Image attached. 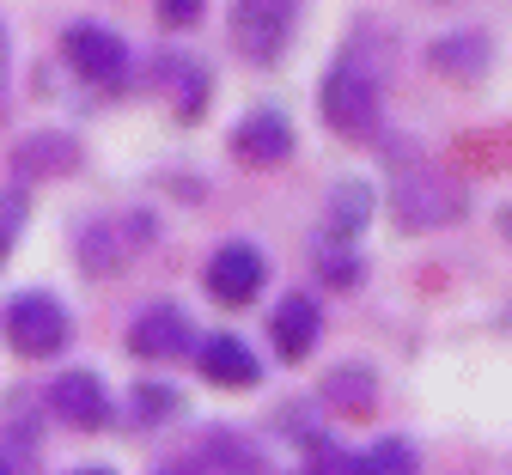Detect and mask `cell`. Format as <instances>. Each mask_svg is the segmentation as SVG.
<instances>
[{"label": "cell", "instance_id": "obj_1", "mask_svg": "<svg viewBox=\"0 0 512 475\" xmlns=\"http://www.w3.org/2000/svg\"><path fill=\"white\" fill-rule=\"evenodd\" d=\"M317 110H324V122L342 134V141H378L384 134V80H378V67L342 55L324 86H317Z\"/></svg>", "mask_w": 512, "mask_h": 475}, {"label": "cell", "instance_id": "obj_2", "mask_svg": "<svg viewBox=\"0 0 512 475\" xmlns=\"http://www.w3.org/2000/svg\"><path fill=\"white\" fill-rule=\"evenodd\" d=\"M470 214V189L439 171V165H415L391 183V220L397 232H439V226H458Z\"/></svg>", "mask_w": 512, "mask_h": 475}, {"label": "cell", "instance_id": "obj_3", "mask_svg": "<svg viewBox=\"0 0 512 475\" xmlns=\"http://www.w3.org/2000/svg\"><path fill=\"white\" fill-rule=\"evenodd\" d=\"M0 329H7V348L25 354V360H49L68 348V335H74V317L68 305H61L55 293L31 287V293H13L7 311H0Z\"/></svg>", "mask_w": 512, "mask_h": 475}, {"label": "cell", "instance_id": "obj_4", "mask_svg": "<svg viewBox=\"0 0 512 475\" xmlns=\"http://www.w3.org/2000/svg\"><path fill=\"white\" fill-rule=\"evenodd\" d=\"M293 25H299V0H238L232 7V49L250 67H269L287 55Z\"/></svg>", "mask_w": 512, "mask_h": 475}, {"label": "cell", "instance_id": "obj_5", "mask_svg": "<svg viewBox=\"0 0 512 475\" xmlns=\"http://www.w3.org/2000/svg\"><path fill=\"white\" fill-rule=\"evenodd\" d=\"M147 244H153V214H116V220H92L74 238V256H80V268L92 281H104L128 256H141Z\"/></svg>", "mask_w": 512, "mask_h": 475}, {"label": "cell", "instance_id": "obj_6", "mask_svg": "<svg viewBox=\"0 0 512 475\" xmlns=\"http://www.w3.org/2000/svg\"><path fill=\"white\" fill-rule=\"evenodd\" d=\"M61 49H68V61L80 67L92 86H116V80L128 74V43H122L110 25H98V19L68 25V31H61Z\"/></svg>", "mask_w": 512, "mask_h": 475}, {"label": "cell", "instance_id": "obj_7", "mask_svg": "<svg viewBox=\"0 0 512 475\" xmlns=\"http://www.w3.org/2000/svg\"><path fill=\"white\" fill-rule=\"evenodd\" d=\"M232 159L250 165V171H275L293 159V122L287 110H250L238 128H232Z\"/></svg>", "mask_w": 512, "mask_h": 475}, {"label": "cell", "instance_id": "obj_8", "mask_svg": "<svg viewBox=\"0 0 512 475\" xmlns=\"http://www.w3.org/2000/svg\"><path fill=\"white\" fill-rule=\"evenodd\" d=\"M263 281H269V256L256 244H220L208 256V293L220 305H250L263 293Z\"/></svg>", "mask_w": 512, "mask_h": 475}, {"label": "cell", "instance_id": "obj_9", "mask_svg": "<svg viewBox=\"0 0 512 475\" xmlns=\"http://www.w3.org/2000/svg\"><path fill=\"white\" fill-rule=\"evenodd\" d=\"M196 348V323L177 305H147L135 323H128V354L135 360H177Z\"/></svg>", "mask_w": 512, "mask_h": 475}, {"label": "cell", "instance_id": "obj_10", "mask_svg": "<svg viewBox=\"0 0 512 475\" xmlns=\"http://www.w3.org/2000/svg\"><path fill=\"white\" fill-rule=\"evenodd\" d=\"M317 335H324V311H317L311 293H287V299L269 311V348H275L287 366H299V360L317 354Z\"/></svg>", "mask_w": 512, "mask_h": 475}, {"label": "cell", "instance_id": "obj_11", "mask_svg": "<svg viewBox=\"0 0 512 475\" xmlns=\"http://www.w3.org/2000/svg\"><path fill=\"white\" fill-rule=\"evenodd\" d=\"M49 409L68 421V427L98 433V427H110V390H104V378H98V372L74 366V372H61V378L49 384Z\"/></svg>", "mask_w": 512, "mask_h": 475}, {"label": "cell", "instance_id": "obj_12", "mask_svg": "<svg viewBox=\"0 0 512 475\" xmlns=\"http://www.w3.org/2000/svg\"><path fill=\"white\" fill-rule=\"evenodd\" d=\"M427 67L445 80H458V86H476L494 67V43H488V31H445L427 43Z\"/></svg>", "mask_w": 512, "mask_h": 475}, {"label": "cell", "instance_id": "obj_13", "mask_svg": "<svg viewBox=\"0 0 512 475\" xmlns=\"http://www.w3.org/2000/svg\"><path fill=\"white\" fill-rule=\"evenodd\" d=\"M196 366H202V378H208L214 390H250L256 378H263L256 354L238 342V335H226V329H214L208 342H196Z\"/></svg>", "mask_w": 512, "mask_h": 475}, {"label": "cell", "instance_id": "obj_14", "mask_svg": "<svg viewBox=\"0 0 512 475\" xmlns=\"http://www.w3.org/2000/svg\"><path fill=\"white\" fill-rule=\"evenodd\" d=\"M372 220V189L360 177H342L330 189V208H324V244H354Z\"/></svg>", "mask_w": 512, "mask_h": 475}, {"label": "cell", "instance_id": "obj_15", "mask_svg": "<svg viewBox=\"0 0 512 475\" xmlns=\"http://www.w3.org/2000/svg\"><path fill=\"white\" fill-rule=\"evenodd\" d=\"M324 402H330V409H342V415H372L378 409V378L366 366H336L324 378Z\"/></svg>", "mask_w": 512, "mask_h": 475}, {"label": "cell", "instance_id": "obj_16", "mask_svg": "<svg viewBox=\"0 0 512 475\" xmlns=\"http://www.w3.org/2000/svg\"><path fill=\"white\" fill-rule=\"evenodd\" d=\"M159 80H165V92L177 98V116H202V104H208V74L189 55H159Z\"/></svg>", "mask_w": 512, "mask_h": 475}, {"label": "cell", "instance_id": "obj_17", "mask_svg": "<svg viewBox=\"0 0 512 475\" xmlns=\"http://www.w3.org/2000/svg\"><path fill=\"white\" fill-rule=\"evenodd\" d=\"M342 475H421V457H415L409 439H378L360 457H348Z\"/></svg>", "mask_w": 512, "mask_h": 475}, {"label": "cell", "instance_id": "obj_18", "mask_svg": "<svg viewBox=\"0 0 512 475\" xmlns=\"http://www.w3.org/2000/svg\"><path fill=\"white\" fill-rule=\"evenodd\" d=\"M74 159H80V153L61 141V134H31V141L13 153V177H19V183H31L37 171H68Z\"/></svg>", "mask_w": 512, "mask_h": 475}, {"label": "cell", "instance_id": "obj_19", "mask_svg": "<svg viewBox=\"0 0 512 475\" xmlns=\"http://www.w3.org/2000/svg\"><path fill=\"white\" fill-rule=\"evenodd\" d=\"M202 457L214 463V469H232V475H256V451L232 433V427H220V433H208L202 439Z\"/></svg>", "mask_w": 512, "mask_h": 475}, {"label": "cell", "instance_id": "obj_20", "mask_svg": "<svg viewBox=\"0 0 512 475\" xmlns=\"http://www.w3.org/2000/svg\"><path fill=\"white\" fill-rule=\"evenodd\" d=\"M317 275H324L330 287H360V256L348 250V244H317Z\"/></svg>", "mask_w": 512, "mask_h": 475}, {"label": "cell", "instance_id": "obj_21", "mask_svg": "<svg viewBox=\"0 0 512 475\" xmlns=\"http://www.w3.org/2000/svg\"><path fill=\"white\" fill-rule=\"evenodd\" d=\"M153 7H159V19H165L171 31H189V25L202 19V7H208V0H153Z\"/></svg>", "mask_w": 512, "mask_h": 475}, {"label": "cell", "instance_id": "obj_22", "mask_svg": "<svg viewBox=\"0 0 512 475\" xmlns=\"http://www.w3.org/2000/svg\"><path fill=\"white\" fill-rule=\"evenodd\" d=\"M19 226H25V201H19V195H0V256L13 250Z\"/></svg>", "mask_w": 512, "mask_h": 475}, {"label": "cell", "instance_id": "obj_23", "mask_svg": "<svg viewBox=\"0 0 512 475\" xmlns=\"http://www.w3.org/2000/svg\"><path fill=\"white\" fill-rule=\"evenodd\" d=\"M141 402H147V409H153V415H171V409H177V396H171V390H153V384L141 390Z\"/></svg>", "mask_w": 512, "mask_h": 475}, {"label": "cell", "instance_id": "obj_24", "mask_svg": "<svg viewBox=\"0 0 512 475\" xmlns=\"http://www.w3.org/2000/svg\"><path fill=\"white\" fill-rule=\"evenodd\" d=\"M500 232H506V238H512V208H500Z\"/></svg>", "mask_w": 512, "mask_h": 475}, {"label": "cell", "instance_id": "obj_25", "mask_svg": "<svg viewBox=\"0 0 512 475\" xmlns=\"http://www.w3.org/2000/svg\"><path fill=\"white\" fill-rule=\"evenodd\" d=\"M74 475H110V469H98V463H92V469H74Z\"/></svg>", "mask_w": 512, "mask_h": 475}, {"label": "cell", "instance_id": "obj_26", "mask_svg": "<svg viewBox=\"0 0 512 475\" xmlns=\"http://www.w3.org/2000/svg\"><path fill=\"white\" fill-rule=\"evenodd\" d=\"M0 475H13V469H7V457H0Z\"/></svg>", "mask_w": 512, "mask_h": 475}, {"label": "cell", "instance_id": "obj_27", "mask_svg": "<svg viewBox=\"0 0 512 475\" xmlns=\"http://www.w3.org/2000/svg\"><path fill=\"white\" fill-rule=\"evenodd\" d=\"M165 475H171V469H165Z\"/></svg>", "mask_w": 512, "mask_h": 475}]
</instances>
